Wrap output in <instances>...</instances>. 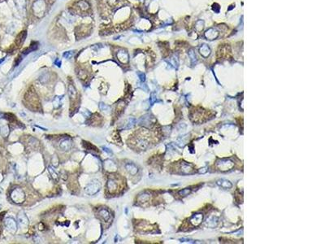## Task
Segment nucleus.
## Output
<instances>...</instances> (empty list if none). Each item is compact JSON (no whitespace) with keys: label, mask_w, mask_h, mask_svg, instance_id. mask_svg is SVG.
Here are the masks:
<instances>
[{"label":"nucleus","mask_w":325,"mask_h":244,"mask_svg":"<svg viewBox=\"0 0 325 244\" xmlns=\"http://www.w3.org/2000/svg\"><path fill=\"white\" fill-rule=\"evenodd\" d=\"M199 174H206V172H207V168H201V169H199Z\"/></svg>","instance_id":"412c9836"},{"label":"nucleus","mask_w":325,"mask_h":244,"mask_svg":"<svg viewBox=\"0 0 325 244\" xmlns=\"http://www.w3.org/2000/svg\"><path fill=\"white\" fill-rule=\"evenodd\" d=\"M100 189V185L99 183L98 182H93L92 184H90L89 186H87L85 188V192L90 195H95Z\"/></svg>","instance_id":"39448f33"},{"label":"nucleus","mask_w":325,"mask_h":244,"mask_svg":"<svg viewBox=\"0 0 325 244\" xmlns=\"http://www.w3.org/2000/svg\"><path fill=\"white\" fill-rule=\"evenodd\" d=\"M15 196H16V198H15L13 200H14L16 203H22L23 201L25 200V193H24V191H23L22 190H20V189L15 190L12 192V197L13 198V197H15Z\"/></svg>","instance_id":"20e7f679"},{"label":"nucleus","mask_w":325,"mask_h":244,"mask_svg":"<svg viewBox=\"0 0 325 244\" xmlns=\"http://www.w3.org/2000/svg\"><path fill=\"white\" fill-rule=\"evenodd\" d=\"M217 185L219 186H221L222 188H224V189H230L232 188V183L230 182L229 181L224 180V179H221V180L217 181Z\"/></svg>","instance_id":"ddd939ff"},{"label":"nucleus","mask_w":325,"mask_h":244,"mask_svg":"<svg viewBox=\"0 0 325 244\" xmlns=\"http://www.w3.org/2000/svg\"><path fill=\"white\" fill-rule=\"evenodd\" d=\"M72 55V52H66V53H64V56L65 58L68 59V58H70V57H71Z\"/></svg>","instance_id":"aec40b11"},{"label":"nucleus","mask_w":325,"mask_h":244,"mask_svg":"<svg viewBox=\"0 0 325 244\" xmlns=\"http://www.w3.org/2000/svg\"><path fill=\"white\" fill-rule=\"evenodd\" d=\"M190 192H191V189H190V188H185V189H183V190H180V191H179V195H180V196H183V197H185V196L189 195L190 194Z\"/></svg>","instance_id":"f3484780"},{"label":"nucleus","mask_w":325,"mask_h":244,"mask_svg":"<svg viewBox=\"0 0 325 244\" xmlns=\"http://www.w3.org/2000/svg\"><path fill=\"white\" fill-rule=\"evenodd\" d=\"M83 146L85 147V148L86 149V150H88V151H96V152H98V148L95 147L94 146H93V145L91 144L90 142H85L83 141Z\"/></svg>","instance_id":"dca6fc26"},{"label":"nucleus","mask_w":325,"mask_h":244,"mask_svg":"<svg viewBox=\"0 0 325 244\" xmlns=\"http://www.w3.org/2000/svg\"><path fill=\"white\" fill-rule=\"evenodd\" d=\"M218 223H219V218L216 217V216H211V217H210V218L206 220V225L208 227H211V228H214V227L217 226Z\"/></svg>","instance_id":"9b49d317"},{"label":"nucleus","mask_w":325,"mask_h":244,"mask_svg":"<svg viewBox=\"0 0 325 244\" xmlns=\"http://www.w3.org/2000/svg\"><path fill=\"white\" fill-rule=\"evenodd\" d=\"M26 35H27L26 31H22V32L20 33L19 34H18V36L16 37V46H20L22 45L23 43H24V42H25V40Z\"/></svg>","instance_id":"9d476101"},{"label":"nucleus","mask_w":325,"mask_h":244,"mask_svg":"<svg viewBox=\"0 0 325 244\" xmlns=\"http://www.w3.org/2000/svg\"><path fill=\"white\" fill-rule=\"evenodd\" d=\"M120 186V181L115 177H109V179L107 181V190L111 194H115V193L119 190V187Z\"/></svg>","instance_id":"f257e3e1"},{"label":"nucleus","mask_w":325,"mask_h":244,"mask_svg":"<svg viewBox=\"0 0 325 244\" xmlns=\"http://www.w3.org/2000/svg\"><path fill=\"white\" fill-rule=\"evenodd\" d=\"M203 220V215L202 213H197L193 215L190 219V222L193 225V226H198L199 225Z\"/></svg>","instance_id":"423d86ee"},{"label":"nucleus","mask_w":325,"mask_h":244,"mask_svg":"<svg viewBox=\"0 0 325 244\" xmlns=\"http://www.w3.org/2000/svg\"><path fill=\"white\" fill-rule=\"evenodd\" d=\"M216 166L221 171H229L234 166V163L231 160H220L216 163Z\"/></svg>","instance_id":"f03ea898"},{"label":"nucleus","mask_w":325,"mask_h":244,"mask_svg":"<svg viewBox=\"0 0 325 244\" xmlns=\"http://www.w3.org/2000/svg\"><path fill=\"white\" fill-rule=\"evenodd\" d=\"M125 168H126V169H127V171H128L131 175H135V174H137V173H138V168L136 167L135 165H134L133 164H126Z\"/></svg>","instance_id":"2eb2a0df"},{"label":"nucleus","mask_w":325,"mask_h":244,"mask_svg":"<svg viewBox=\"0 0 325 244\" xmlns=\"http://www.w3.org/2000/svg\"><path fill=\"white\" fill-rule=\"evenodd\" d=\"M49 172H50V173H51V174L52 177H53V178H54V179H55V180L58 181V176H57V174H55V171L53 170V169H52V168H49Z\"/></svg>","instance_id":"6ab92c4d"},{"label":"nucleus","mask_w":325,"mask_h":244,"mask_svg":"<svg viewBox=\"0 0 325 244\" xmlns=\"http://www.w3.org/2000/svg\"><path fill=\"white\" fill-rule=\"evenodd\" d=\"M59 147L63 151H69L72 147V142L69 138H64L59 142Z\"/></svg>","instance_id":"0eeeda50"},{"label":"nucleus","mask_w":325,"mask_h":244,"mask_svg":"<svg viewBox=\"0 0 325 244\" xmlns=\"http://www.w3.org/2000/svg\"><path fill=\"white\" fill-rule=\"evenodd\" d=\"M6 225L7 227L8 228L10 231L12 232V233H15L16 230V221L13 220V219H7L6 221Z\"/></svg>","instance_id":"f8f14e48"},{"label":"nucleus","mask_w":325,"mask_h":244,"mask_svg":"<svg viewBox=\"0 0 325 244\" xmlns=\"http://www.w3.org/2000/svg\"><path fill=\"white\" fill-rule=\"evenodd\" d=\"M180 169L182 174H190L193 173V166L192 164H188L186 162H181L180 163Z\"/></svg>","instance_id":"6e6552de"},{"label":"nucleus","mask_w":325,"mask_h":244,"mask_svg":"<svg viewBox=\"0 0 325 244\" xmlns=\"http://www.w3.org/2000/svg\"><path fill=\"white\" fill-rule=\"evenodd\" d=\"M151 198V195L147 192H144L141 194L138 197V201L140 203H145L149 201V199Z\"/></svg>","instance_id":"4468645a"},{"label":"nucleus","mask_w":325,"mask_h":244,"mask_svg":"<svg viewBox=\"0 0 325 244\" xmlns=\"http://www.w3.org/2000/svg\"><path fill=\"white\" fill-rule=\"evenodd\" d=\"M68 94H69V97H70V100L71 102H74L76 101V99H77V90L74 87V86L72 84H69L68 85Z\"/></svg>","instance_id":"1a4fd4ad"},{"label":"nucleus","mask_w":325,"mask_h":244,"mask_svg":"<svg viewBox=\"0 0 325 244\" xmlns=\"http://www.w3.org/2000/svg\"><path fill=\"white\" fill-rule=\"evenodd\" d=\"M98 213L100 216V217L103 219L105 222L111 221V220H112V215L109 212V210H107L106 208H100L98 210Z\"/></svg>","instance_id":"7ed1b4c3"},{"label":"nucleus","mask_w":325,"mask_h":244,"mask_svg":"<svg viewBox=\"0 0 325 244\" xmlns=\"http://www.w3.org/2000/svg\"><path fill=\"white\" fill-rule=\"evenodd\" d=\"M21 217H22V218H20V216H19V222H20V224H21L22 225H28V223H29V221H28V219H27V217H26V216L25 215V214H22Z\"/></svg>","instance_id":"a211bd4d"}]
</instances>
